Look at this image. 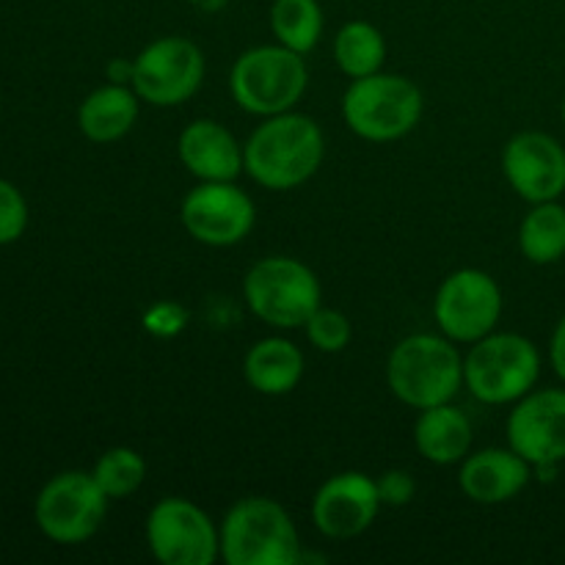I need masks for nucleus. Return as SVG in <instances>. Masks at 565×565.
<instances>
[{"instance_id":"f257e3e1","label":"nucleus","mask_w":565,"mask_h":565,"mask_svg":"<svg viewBox=\"0 0 565 565\" xmlns=\"http://www.w3.org/2000/svg\"><path fill=\"white\" fill-rule=\"evenodd\" d=\"M326 154L323 130L303 114L265 116L243 147L248 177L268 191L303 185L320 169Z\"/></svg>"},{"instance_id":"f03ea898","label":"nucleus","mask_w":565,"mask_h":565,"mask_svg":"<svg viewBox=\"0 0 565 565\" xmlns=\"http://www.w3.org/2000/svg\"><path fill=\"white\" fill-rule=\"evenodd\" d=\"M221 557L230 565H296L301 544L290 513L268 497H246L221 522Z\"/></svg>"},{"instance_id":"7ed1b4c3","label":"nucleus","mask_w":565,"mask_h":565,"mask_svg":"<svg viewBox=\"0 0 565 565\" xmlns=\"http://www.w3.org/2000/svg\"><path fill=\"white\" fill-rule=\"evenodd\" d=\"M386 381L397 401L412 408L450 403L463 384V362L452 340L412 334L397 342L386 364Z\"/></svg>"},{"instance_id":"20e7f679","label":"nucleus","mask_w":565,"mask_h":565,"mask_svg":"<svg viewBox=\"0 0 565 565\" xmlns=\"http://www.w3.org/2000/svg\"><path fill=\"white\" fill-rule=\"evenodd\" d=\"M309 83L307 61L285 44L246 50L235 61L230 88L235 103L254 116L287 114L303 97Z\"/></svg>"},{"instance_id":"39448f33","label":"nucleus","mask_w":565,"mask_h":565,"mask_svg":"<svg viewBox=\"0 0 565 565\" xmlns=\"http://www.w3.org/2000/svg\"><path fill=\"white\" fill-rule=\"evenodd\" d=\"M342 116L364 141H397L423 119V92L408 77L375 72L351 83L342 97Z\"/></svg>"},{"instance_id":"423d86ee","label":"nucleus","mask_w":565,"mask_h":565,"mask_svg":"<svg viewBox=\"0 0 565 565\" xmlns=\"http://www.w3.org/2000/svg\"><path fill=\"white\" fill-rule=\"evenodd\" d=\"M248 309L274 329L307 326L320 307V281L312 268L292 257H265L252 265L243 279Z\"/></svg>"},{"instance_id":"0eeeda50","label":"nucleus","mask_w":565,"mask_h":565,"mask_svg":"<svg viewBox=\"0 0 565 565\" xmlns=\"http://www.w3.org/2000/svg\"><path fill=\"white\" fill-rule=\"evenodd\" d=\"M541 375L539 348L522 334H489L463 359V384L489 406L522 401Z\"/></svg>"},{"instance_id":"6e6552de","label":"nucleus","mask_w":565,"mask_h":565,"mask_svg":"<svg viewBox=\"0 0 565 565\" xmlns=\"http://www.w3.org/2000/svg\"><path fill=\"white\" fill-rule=\"evenodd\" d=\"M108 494L99 489L94 475L61 472L39 491L36 516L39 530L55 544H83L105 522Z\"/></svg>"},{"instance_id":"1a4fd4ad","label":"nucleus","mask_w":565,"mask_h":565,"mask_svg":"<svg viewBox=\"0 0 565 565\" xmlns=\"http://www.w3.org/2000/svg\"><path fill=\"white\" fill-rule=\"evenodd\" d=\"M132 92L158 108L182 105L199 92L204 77V55L191 39L163 36L147 44L132 61Z\"/></svg>"},{"instance_id":"9d476101","label":"nucleus","mask_w":565,"mask_h":565,"mask_svg":"<svg viewBox=\"0 0 565 565\" xmlns=\"http://www.w3.org/2000/svg\"><path fill=\"white\" fill-rule=\"evenodd\" d=\"M147 544L163 565H213L221 535L202 508L182 497H166L149 511Z\"/></svg>"},{"instance_id":"9b49d317","label":"nucleus","mask_w":565,"mask_h":565,"mask_svg":"<svg viewBox=\"0 0 565 565\" xmlns=\"http://www.w3.org/2000/svg\"><path fill=\"white\" fill-rule=\"evenodd\" d=\"M502 315V290L486 270L461 268L441 281L434 318L447 340L478 342L494 331Z\"/></svg>"},{"instance_id":"f8f14e48","label":"nucleus","mask_w":565,"mask_h":565,"mask_svg":"<svg viewBox=\"0 0 565 565\" xmlns=\"http://www.w3.org/2000/svg\"><path fill=\"white\" fill-rule=\"evenodd\" d=\"M254 202L232 182H202L182 202V224L204 246H235L254 230Z\"/></svg>"},{"instance_id":"ddd939ff","label":"nucleus","mask_w":565,"mask_h":565,"mask_svg":"<svg viewBox=\"0 0 565 565\" xmlns=\"http://www.w3.org/2000/svg\"><path fill=\"white\" fill-rule=\"evenodd\" d=\"M508 445L533 467L565 461V390L527 392L508 417Z\"/></svg>"},{"instance_id":"4468645a","label":"nucleus","mask_w":565,"mask_h":565,"mask_svg":"<svg viewBox=\"0 0 565 565\" xmlns=\"http://www.w3.org/2000/svg\"><path fill=\"white\" fill-rule=\"evenodd\" d=\"M379 508V483L370 475L340 472L326 480L315 494L312 522L326 539H356L375 522Z\"/></svg>"},{"instance_id":"2eb2a0df","label":"nucleus","mask_w":565,"mask_h":565,"mask_svg":"<svg viewBox=\"0 0 565 565\" xmlns=\"http://www.w3.org/2000/svg\"><path fill=\"white\" fill-rule=\"evenodd\" d=\"M502 171L527 202H555L565 191V149L546 132H519L502 152Z\"/></svg>"},{"instance_id":"dca6fc26","label":"nucleus","mask_w":565,"mask_h":565,"mask_svg":"<svg viewBox=\"0 0 565 565\" xmlns=\"http://www.w3.org/2000/svg\"><path fill=\"white\" fill-rule=\"evenodd\" d=\"M533 478V463L524 461L516 450L489 447L463 458L458 483L461 491L478 505H502L527 489Z\"/></svg>"},{"instance_id":"f3484780","label":"nucleus","mask_w":565,"mask_h":565,"mask_svg":"<svg viewBox=\"0 0 565 565\" xmlns=\"http://www.w3.org/2000/svg\"><path fill=\"white\" fill-rule=\"evenodd\" d=\"M177 149L182 166L202 182H235V177L246 169L237 138L213 119L191 121L182 130Z\"/></svg>"},{"instance_id":"a211bd4d","label":"nucleus","mask_w":565,"mask_h":565,"mask_svg":"<svg viewBox=\"0 0 565 565\" xmlns=\"http://www.w3.org/2000/svg\"><path fill=\"white\" fill-rule=\"evenodd\" d=\"M414 445L425 461L450 467L467 458L469 445H472V425L467 414L450 403L423 408L414 425Z\"/></svg>"},{"instance_id":"6ab92c4d","label":"nucleus","mask_w":565,"mask_h":565,"mask_svg":"<svg viewBox=\"0 0 565 565\" xmlns=\"http://www.w3.org/2000/svg\"><path fill=\"white\" fill-rule=\"evenodd\" d=\"M138 119V94L125 83H108L88 94L77 110L81 132L94 143H110L125 138Z\"/></svg>"},{"instance_id":"aec40b11","label":"nucleus","mask_w":565,"mask_h":565,"mask_svg":"<svg viewBox=\"0 0 565 565\" xmlns=\"http://www.w3.org/2000/svg\"><path fill=\"white\" fill-rule=\"evenodd\" d=\"M243 373L259 395H287L303 379V353L285 337H268L246 353Z\"/></svg>"},{"instance_id":"412c9836","label":"nucleus","mask_w":565,"mask_h":565,"mask_svg":"<svg viewBox=\"0 0 565 565\" xmlns=\"http://www.w3.org/2000/svg\"><path fill=\"white\" fill-rule=\"evenodd\" d=\"M519 248L535 265H552L565 257V207L557 202L535 204L519 230Z\"/></svg>"},{"instance_id":"4be33fe9","label":"nucleus","mask_w":565,"mask_h":565,"mask_svg":"<svg viewBox=\"0 0 565 565\" xmlns=\"http://www.w3.org/2000/svg\"><path fill=\"white\" fill-rule=\"evenodd\" d=\"M334 58L337 66H340L348 77L359 81V77L381 72L386 58V42L373 22L353 20L348 22V25H342L340 33H337Z\"/></svg>"},{"instance_id":"5701e85b","label":"nucleus","mask_w":565,"mask_h":565,"mask_svg":"<svg viewBox=\"0 0 565 565\" xmlns=\"http://www.w3.org/2000/svg\"><path fill=\"white\" fill-rule=\"evenodd\" d=\"M270 28L279 44L307 55L323 36V11L318 0H274Z\"/></svg>"},{"instance_id":"b1692460","label":"nucleus","mask_w":565,"mask_h":565,"mask_svg":"<svg viewBox=\"0 0 565 565\" xmlns=\"http://www.w3.org/2000/svg\"><path fill=\"white\" fill-rule=\"evenodd\" d=\"M92 475L99 489L108 494V500H125L141 489L143 478H147V461L130 447H114L99 456Z\"/></svg>"},{"instance_id":"393cba45","label":"nucleus","mask_w":565,"mask_h":565,"mask_svg":"<svg viewBox=\"0 0 565 565\" xmlns=\"http://www.w3.org/2000/svg\"><path fill=\"white\" fill-rule=\"evenodd\" d=\"M351 320L340 309H315L312 318L307 320V337L318 351L340 353L351 342Z\"/></svg>"},{"instance_id":"a878e982","label":"nucleus","mask_w":565,"mask_h":565,"mask_svg":"<svg viewBox=\"0 0 565 565\" xmlns=\"http://www.w3.org/2000/svg\"><path fill=\"white\" fill-rule=\"evenodd\" d=\"M28 226V204L9 180H0V246L20 241Z\"/></svg>"},{"instance_id":"bb28decb","label":"nucleus","mask_w":565,"mask_h":565,"mask_svg":"<svg viewBox=\"0 0 565 565\" xmlns=\"http://www.w3.org/2000/svg\"><path fill=\"white\" fill-rule=\"evenodd\" d=\"M375 483H379L381 505L403 508L414 500V494H417V483H414L412 475L403 472V469H390V472L381 475Z\"/></svg>"},{"instance_id":"cd10ccee","label":"nucleus","mask_w":565,"mask_h":565,"mask_svg":"<svg viewBox=\"0 0 565 565\" xmlns=\"http://www.w3.org/2000/svg\"><path fill=\"white\" fill-rule=\"evenodd\" d=\"M185 326V312L177 303H160L147 315V329L152 334H177Z\"/></svg>"},{"instance_id":"c85d7f7f","label":"nucleus","mask_w":565,"mask_h":565,"mask_svg":"<svg viewBox=\"0 0 565 565\" xmlns=\"http://www.w3.org/2000/svg\"><path fill=\"white\" fill-rule=\"evenodd\" d=\"M550 356H552V367H555V373L565 381V318L557 323L555 334H552Z\"/></svg>"},{"instance_id":"c756f323","label":"nucleus","mask_w":565,"mask_h":565,"mask_svg":"<svg viewBox=\"0 0 565 565\" xmlns=\"http://www.w3.org/2000/svg\"><path fill=\"white\" fill-rule=\"evenodd\" d=\"M132 70H136V64H130V61L125 58H116L114 64H108V77L114 83H132Z\"/></svg>"},{"instance_id":"7c9ffc66","label":"nucleus","mask_w":565,"mask_h":565,"mask_svg":"<svg viewBox=\"0 0 565 565\" xmlns=\"http://www.w3.org/2000/svg\"><path fill=\"white\" fill-rule=\"evenodd\" d=\"M561 114H563V121H565V99H563V108H561Z\"/></svg>"}]
</instances>
